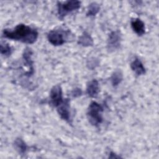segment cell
Returning a JSON list of instances; mask_svg holds the SVG:
<instances>
[{"label": "cell", "instance_id": "1", "mask_svg": "<svg viewBox=\"0 0 159 159\" xmlns=\"http://www.w3.org/2000/svg\"><path fill=\"white\" fill-rule=\"evenodd\" d=\"M2 35L4 37L11 40L32 44L37 40L39 33L35 29L24 24H20L13 30L4 29Z\"/></svg>", "mask_w": 159, "mask_h": 159}, {"label": "cell", "instance_id": "2", "mask_svg": "<svg viewBox=\"0 0 159 159\" xmlns=\"http://www.w3.org/2000/svg\"><path fill=\"white\" fill-rule=\"evenodd\" d=\"M104 109L102 105L96 101H92L88 108L87 117L89 122L93 126H99L103 121L102 112Z\"/></svg>", "mask_w": 159, "mask_h": 159}, {"label": "cell", "instance_id": "3", "mask_svg": "<svg viewBox=\"0 0 159 159\" xmlns=\"http://www.w3.org/2000/svg\"><path fill=\"white\" fill-rule=\"evenodd\" d=\"M81 6L79 1H68L65 2H57V13L59 19H63L70 12L78 9Z\"/></svg>", "mask_w": 159, "mask_h": 159}, {"label": "cell", "instance_id": "4", "mask_svg": "<svg viewBox=\"0 0 159 159\" xmlns=\"http://www.w3.org/2000/svg\"><path fill=\"white\" fill-rule=\"evenodd\" d=\"M69 34V30H65L63 29L52 30L47 34V39L54 46L61 45L66 42Z\"/></svg>", "mask_w": 159, "mask_h": 159}, {"label": "cell", "instance_id": "5", "mask_svg": "<svg viewBox=\"0 0 159 159\" xmlns=\"http://www.w3.org/2000/svg\"><path fill=\"white\" fill-rule=\"evenodd\" d=\"M122 41L120 31L116 30L112 31L108 35L107 40V49L109 52H114L120 48Z\"/></svg>", "mask_w": 159, "mask_h": 159}, {"label": "cell", "instance_id": "6", "mask_svg": "<svg viewBox=\"0 0 159 159\" xmlns=\"http://www.w3.org/2000/svg\"><path fill=\"white\" fill-rule=\"evenodd\" d=\"M63 101L62 88L60 85L56 84L53 86L50 92V104L57 107Z\"/></svg>", "mask_w": 159, "mask_h": 159}, {"label": "cell", "instance_id": "7", "mask_svg": "<svg viewBox=\"0 0 159 159\" xmlns=\"http://www.w3.org/2000/svg\"><path fill=\"white\" fill-rule=\"evenodd\" d=\"M57 111L60 117L65 120L66 122L71 124V117H70V99L66 98L63 99L62 103L57 107Z\"/></svg>", "mask_w": 159, "mask_h": 159}, {"label": "cell", "instance_id": "8", "mask_svg": "<svg viewBox=\"0 0 159 159\" xmlns=\"http://www.w3.org/2000/svg\"><path fill=\"white\" fill-rule=\"evenodd\" d=\"M33 52L31 50V48L29 47H26L22 53V58L24 61V63L26 66L29 67V71H27L25 73V75L27 76V77L31 76L34 73V66H33V61L32 59Z\"/></svg>", "mask_w": 159, "mask_h": 159}, {"label": "cell", "instance_id": "9", "mask_svg": "<svg viewBox=\"0 0 159 159\" xmlns=\"http://www.w3.org/2000/svg\"><path fill=\"white\" fill-rule=\"evenodd\" d=\"M130 25L132 30L139 36H142L145 33L144 22L139 18H134L130 20Z\"/></svg>", "mask_w": 159, "mask_h": 159}, {"label": "cell", "instance_id": "10", "mask_svg": "<svg viewBox=\"0 0 159 159\" xmlns=\"http://www.w3.org/2000/svg\"><path fill=\"white\" fill-rule=\"evenodd\" d=\"M99 92V85L98 80L94 79L89 81L86 86V93L92 98H95L98 96Z\"/></svg>", "mask_w": 159, "mask_h": 159}, {"label": "cell", "instance_id": "11", "mask_svg": "<svg viewBox=\"0 0 159 159\" xmlns=\"http://www.w3.org/2000/svg\"><path fill=\"white\" fill-rule=\"evenodd\" d=\"M130 68L137 75L141 76L146 73V70L145 66H143L141 60L136 57L135 58L133 61L130 63Z\"/></svg>", "mask_w": 159, "mask_h": 159}, {"label": "cell", "instance_id": "12", "mask_svg": "<svg viewBox=\"0 0 159 159\" xmlns=\"http://www.w3.org/2000/svg\"><path fill=\"white\" fill-rule=\"evenodd\" d=\"M78 43L83 47H90L94 44L93 39L90 34L87 32H83V34L79 37Z\"/></svg>", "mask_w": 159, "mask_h": 159}, {"label": "cell", "instance_id": "13", "mask_svg": "<svg viewBox=\"0 0 159 159\" xmlns=\"http://www.w3.org/2000/svg\"><path fill=\"white\" fill-rule=\"evenodd\" d=\"M15 149L20 155H24L27 150V145L21 138H17L14 142Z\"/></svg>", "mask_w": 159, "mask_h": 159}, {"label": "cell", "instance_id": "14", "mask_svg": "<svg viewBox=\"0 0 159 159\" xmlns=\"http://www.w3.org/2000/svg\"><path fill=\"white\" fill-rule=\"evenodd\" d=\"M111 82L114 87L117 86L123 80V74L120 70H117L112 74L111 78Z\"/></svg>", "mask_w": 159, "mask_h": 159}, {"label": "cell", "instance_id": "15", "mask_svg": "<svg viewBox=\"0 0 159 159\" xmlns=\"http://www.w3.org/2000/svg\"><path fill=\"white\" fill-rule=\"evenodd\" d=\"M100 10L99 5L96 2H92L91 3L88 8V11L86 12L87 16H96Z\"/></svg>", "mask_w": 159, "mask_h": 159}, {"label": "cell", "instance_id": "16", "mask_svg": "<svg viewBox=\"0 0 159 159\" xmlns=\"http://www.w3.org/2000/svg\"><path fill=\"white\" fill-rule=\"evenodd\" d=\"M12 52V47L8 43L1 44V53L5 57H9Z\"/></svg>", "mask_w": 159, "mask_h": 159}, {"label": "cell", "instance_id": "17", "mask_svg": "<svg viewBox=\"0 0 159 159\" xmlns=\"http://www.w3.org/2000/svg\"><path fill=\"white\" fill-rule=\"evenodd\" d=\"M98 65H99V60L94 57L91 58L87 61V66L91 70H93L94 68L97 67Z\"/></svg>", "mask_w": 159, "mask_h": 159}, {"label": "cell", "instance_id": "18", "mask_svg": "<svg viewBox=\"0 0 159 159\" xmlns=\"http://www.w3.org/2000/svg\"><path fill=\"white\" fill-rule=\"evenodd\" d=\"M82 94V91L80 88H75L72 91H71V95L73 97L76 98V97H79Z\"/></svg>", "mask_w": 159, "mask_h": 159}, {"label": "cell", "instance_id": "19", "mask_svg": "<svg viewBox=\"0 0 159 159\" xmlns=\"http://www.w3.org/2000/svg\"><path fill=\"white\" fill-rule=\"evenodd\" d=\"M120 157L119 156V155H117L116 153H114V152H110V155L109 156V158H120Z\"/></svg>", "mask_w": 159, "mask_h": 159}]
</instances>
